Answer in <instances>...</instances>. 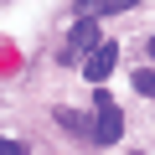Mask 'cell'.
<instances>
[{"mask_svg":"<svg viewBox=\"0 0 155 155\" xmlns=\"http://www.w3.org/2000/svg\"><path fill=\"white\" fill-rule=\"evenodd\" d=\"M93 109H98V119H93V140H98V145H114L119 129H124V119H119V104L109 98V88H93Z\"/></svg>","mask_w":155,"mask_h":155,"instance_id":"1","label":"cell"},{"mask_svg":"<svg viewBox=\"0 0 155 155\" xmlns=\"http://www.w3.org/2000/svg\"><path fill=\"white\" fill-rule=\"evenodd\" d=\"M93 47H98V16H78L72 31H67V52H62V62H83Z\"/></svg>","mask_w":155,"mask_h":155,"instance_id":"2","label":"cell"},{"mask_svg":"<svg viewBox=\"0 0 155 155\" xmlns=\"http://www.w3.org/2000/svg\"><path fill=\"white\" fill-rule=\"evenodd\" d=\"M114 62H119V47H114V41H98V47L83 57V72H88V83H104V78L114 72Z\"/></svg>","mask_w":155,"mask_h":155,"instance_id":"3","label":"cell"},{"mask_svg":"<svg viewBox=\"0 0 155 155\" xmlns=\"http://www.w3.org/2000/svg\"><path fill=\"white\" fill-rule=\"evenodd\" d=\"M129 5H140V0H78V16H119Z\"/></svg>","mask_w":155,"mask_h":155,"instance_id":"4","label":"cell"},{"mask_svg":"<svg viewBox=\"0 0 155 155\" xmlns=\"http://www.w3.org/2000/svg\"><path fill=\"white\" fill-rule=\"evenodd\" d=\"M57 124H62V129H72V134H88V129H93L83 114H72V109H57Z\"/></svg>","mask_w":155,"mask_h":155,"instance_id":"5","label":"cell"},{"mask_svg":"<svg viewBox=\"0 0 155 155\" xmlns=\"http://www.w3.org/2000/svg\"><path fill=\"white\" fill-rule=\"evenodd\" d=\"M134 88H140L145 98H155V67H140V72H134Z\"/></svg>","mask_w":155,"mask_h":155,"instance_id":"6","label":"cell"},{"mask_svg":"<svg viewBox=\"0 0 155 155\" xmlns=\"http://www.w3.org/2000/svg\"><path fill=\"white\" fill-rule=\"evenodd\" d=\"M0 155H31L26 145H16V140H0Z\"/></svg>","mask_w":155,"mask_h":155,"instance_id":"7","label":"cell"},{"mask_svg":"<svg viewBox=\"0 0 155 155\" xmlns=\"http://www.w3.org/2000/svg\"><path fill=\"white\" fill-rule=\"evenodd\" d=\"M150 57H155V31H150Z\"/></svg>","mask_w":155,"mask_h":155,"instance_id":"8","label":"cell"}]
</instances>
